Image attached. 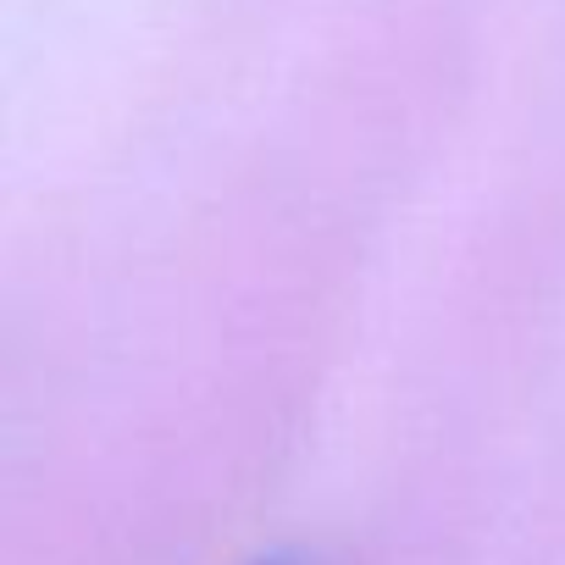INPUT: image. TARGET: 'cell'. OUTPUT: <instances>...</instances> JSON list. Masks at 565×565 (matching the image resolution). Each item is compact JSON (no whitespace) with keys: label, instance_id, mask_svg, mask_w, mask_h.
<instances>
[{"label":"cell","instance_id":"1","mask_svg":"<svg viewBox=\"0 0 565 565\" xmlns=\"http://www.w3.org/2000/svg\"><path fill=\"white\" fill-rule=\"evenodd\" d=\"M255 565H295V559H282V554H271V559H255Z\"/></svg>","mask_w":565,"mask_h":565}]
</instances>
